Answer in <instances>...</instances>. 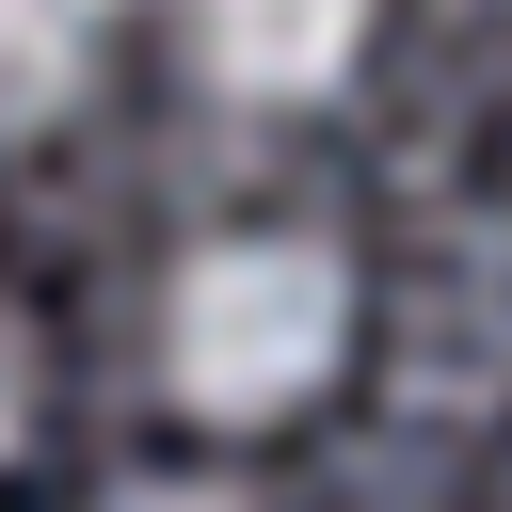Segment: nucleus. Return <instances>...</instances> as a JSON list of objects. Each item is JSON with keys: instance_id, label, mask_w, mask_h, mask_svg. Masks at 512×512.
<instances>
[{"instance_id": "nucleus-4", "label": "nucleus", "mask_w": 512, "mask_h": 512, "mask_svg": "<svg viewBox=\"0 0 512 512\" xmlns=\"http://www.w3.org/2000/svg\"><path fill=\"white\" fill-rule=\"evenodd\" d=\"M128 512H256V496H224V480H144Z\"/></svg>"}, {"instance_id": "nucleus-2", "label": "nucleus", "mask_w": 512, "mask_h": 512, "mask_svg": "<svg viewBox=\"0 0 512 512\" xmlns=\"http://www.w3.org/2000/svg\"><path fill=\"white\" fill-rule=\"evenodd\" d=\"M176 48H192L208 96H240V112H304V96L352 80L368 0H176Z\"/></svg>"}, {"instance_id": "nucleus-5", "label": "nucleus", "mask_w": 512, "mask_h": 512, "mask_svg": "<svg viewBox=\"0 0 512 512\" xmlns=\"http://www.w3.org/2000/svg\"><path fill=\"white\" fill-rule=\"evenodd\" d=\"M16 416H32V368H16V336H0V448H16Z\"/></svg>"}, {"instance_id": "nucleus-1", "label": "nucleus", "mask_w": 512, "mask_h": 512, "mask_svg": "<svg viewBox=\"0 0 512 512\" xmlns=\"http://www.w3.org/2000/svg\"><path fill=\"white\" fill-rule=\"evenodd\" d=\"M352 352V256L304 240V224H240V240H192L176 288H160V384L208 416V432H272L336 384Z\"/></svg>"}, {"instance_id": "nucleus-3", "label": "nucleus", "mask_w": 512, "mask_h": 512, "mask_svg": "<svg viewBox=\"0 0 512 512\" xmlns=\"http://www.w3.org/2000/svg\"><path fill=\"white\" fill-rule=\"evenodd\" d=\"M96 32H112V0H0V144H32V128L80 112Z\"/></svg>"}]
</instances>
